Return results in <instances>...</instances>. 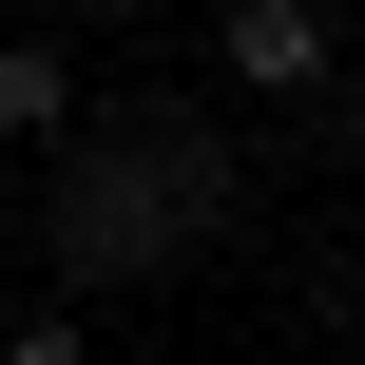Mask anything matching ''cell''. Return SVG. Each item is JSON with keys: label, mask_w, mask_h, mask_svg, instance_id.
<instances>
[{"label": "cell", "mask_w": 365, "mask_h": 365, "mask_svg": "<svg viewBox=\"0 0 365 365\" xmlns=\"http://www.w3.org/2000/svg\"><path fill=\"white\" fill-rule=\"evenodd\" d=\"M38 19H77V0H38Z\"/></svg>", "instance_id": "obj_7"}, {"label": "cell", "mask_w": 365, "mask_h": 365, "mask_svg": "<svg viewBox=\"0 0 365 365\" xmlns=\"http://www.w3.org/2000/svg\"><path fill=\"white\" fill-rule=\"evenodd\" d=\"M212 212H231L212 135H77L38 192V250H58V289H154L173 250H212Z\"/></svg>", "instance_id": "obj_1"}, {"label": "cell", "mask_w": 365, "mask_h": 365, "mask_svg": "<svg viewBox=\"0 0 365 365\" xmlns=\"http://www.w3.org/2000/svg\"><path fill=\"white\" fill-rule=\"evenodd\" d=\"M0 135L19 154H77V58L58 38H0Z\"/></svg>", "instance_id": "obj_3"}, {"label": "cell", "mask_w": 365, "mask_h": 365, "mask_svg": "<svg viewBox=\"0 0 365 365\" xmlns=\"http://www.w3.org/2000/svg\"><path fill=\"white\" fill-rule=\"evenodd\" d=\"M0 365H96V327H77V308H38V327H0Z\"/></svg>", "instance_id": "obj_4"}, {"label": "cell", "mask_w": 365, "mask_h": 365, "mask_svg": "<svg viewBox=\"0 0 365 365\" xmlns=\"http://www.w3.org/2000/svg\"><path fill=\"white\" fill-rule=\"evenodd\" d=\"M212 58H231L250 96H327V77H346V38H327V0H231V19H212Z\"/></svg>", "instance_id": "obj_2"}, {"label": "cell", "mask_w": 365, "mask_h": 365, "mask_svg": "<svg viewBox=\"0 0 365 365\" xmlns=\"http://www.w3.org/2000/svg\"><path fill=\"white\" fill-rule=\"evenodd\" d=\"M346 308H365V250H346Z\"/></svg>", "instance_id": "obj_5"}, {"label": "cell", "mask_w": 365, "mask_h": 365, "mask_svg": "<svg viewBox=\"0 0 365 365\" xmlns=\"http://www.w3.org/2000/svg\"><path fill=\"white\" fill-rule=\"evenodd\" d=\"M346 58H365V0H346Z\"/></svg>", "instance_id": "obj_6"}]
</instances>
